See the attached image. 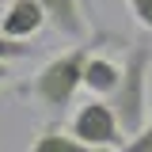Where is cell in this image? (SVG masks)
Listing matches in <instances>:
<instances>
[{"mask_svg":"<svg viewBox=\"0 0 152 152\" xmlns=\"http://www.w3.org/2000/svg\"><path fill=\"white\" fill-rule=\"evenodd\" d=\"M148 76H152V46L148 42H133L126 50V61H122V84L110 95V107L118 114L126 137L137 133L145 126V118L152 114V107H148Z\"/></svg>","mask_w":152,"mask_h":152,"instance_id":"1","label":"cell"},{"mask_svg":"<svg viewBox=\"0 0 152 152\" xmlns=\"http://www.w3.org/2000/svg\"><path fill=\"white\" fill-rule=\"evenodd\" d=\"M88 57H91V46H72V50H65V53L50 57L23 91L31 95L34 103L50 107V110L72 107L76 91L84 88V65H88Z\"/></svg>","mask_w":152,"mask_h":152,"instance_id":"2","label":"cell"},{"mask_svg":"<svg viewBox=\"0 0 152 152\" xmlns=\"http://www.w3.org/2000/svg\"><path fill=\"white\" fill-rule=\"evenodd\" d=\"M69 129H72L80 141H88L95 148H107V152L126 145V129H122V122H118V114H114L110 99H99V95H91L88 103H80L72 110Z\"/></svg>","mask_w":152,"mask_h":152,"instance_id":"3","label":"cell"},{"mask_svg":"<svg viewBox=\"0 0 152 152\" xmlns=\"http://www.w3.org/2000/svg\"><path fill=\"white\" fill-rule=\"evenodd\" d=\"M42 27H50V19H46V8H42V0H12L8 8H4V15H0V31L8 38H34Z\"/></svg>","mask_w":152,"mask_h":152,"instance_id":"4","label":"cell"},{"mask_svg":"<svg viewBox=\"0 0 152 152\" xmlns=\"http://www.w3.org/2000/svg\"><path fill=\"white\" fill-rule=\"evenodd\" d=\"M42 8H46V19H50V27H53L57 34L65 38H88V4L84 0H42Z\"/></svg>","mask_w":152,"mask_h":152,"instance_id":"5","label":"cell"},{"mask_svg":"<svg viewBox=\"0 0 152 152\" xmlns=\"http://www.w3.org/2000/svg\"><path fill=\"white\" fill-rule=\"evenodd\" d=\"M118 84H122V65H118V61H110V57H103V53L88 57V65H84V88L91 95L110 99Z\"/></svg>","mask_w":152,"mask_h":152,"instance_id":"6","label":"cell"},{"mask_svg":"<svg viewBox=\"0 0 152 152\" xmlns=\"http://www.w3.org/2000/svg\"><path fill=\"white\" fill-rule=\"evenodd\" d=\"M31 152H107V148H95L88 141H80L72 129H61V126H42L31 141Z\"/></svg>","mask_w":152,"mask_h":152,"instance_id":"7","label":"cell"},{"mask_svg":"<svg viewBox=\"0 0 152 152\" xmlns=\"http://www.w3.org/2000/svg\"><path fill=\"white\" fill-rule=\"evenodd\" d=\"M114 152H152V114L145 118V126L137 133H129L126 137V145L122 148H114Z\"/></svg>","mask_w":152,"mask_h":152,"instance_id":"8","label":"cell"},{"mask_svg":"<svg viewBox=\"0 0 152 152\" xmlns=\"http://www.w3.org/2000/svg\"><path fill=\"white\" fill-rule=\"evenodd\" d=\"M31 53V46H23V38H8L0 31V61H19Z\"/></svg>","mask_w":152,"mask_h":152,"instance_id":"9","label":"cell"},{"mask_svg":"<svg viewBox=\"0 0 152 152\" xmlns=\"http://www.w3.org/2000/svg\"><path fill=\"white\" fill-rule=\"evenodd\" d=\"M129 4V15L137 19V27L152 31V0H126Z\"/></svg>","mask_w":152,"mask_h":152,"instance_id":"10","label":"cell"},{"mask_svg":"<svg viewBox=\"0 0 152 152\" xmlns=\"http://www.w3.org/2000/svg\"><path fill=\"white\" fill-rule=\"evenodd\" d=\"M8 76H12V72H8V61H0V88H4V80H8Z\"/></svg>","mask_w":152,"mask_h":152,"instance_id":"11","label":"cell"},{"mask_svg":"<svg viewBox=\"0 0 152 152\" xmlns=\"http://www.w3.org/2000/svg\"><path fill=\"white\" fill-rule=\"evenodd\" d=\"M84 4H88V12H91V4H95V0H84Z\"/></svg>","mask_w":152,"mask_h":152,"instance_id":"12","label":"cell"}]
</instances>
